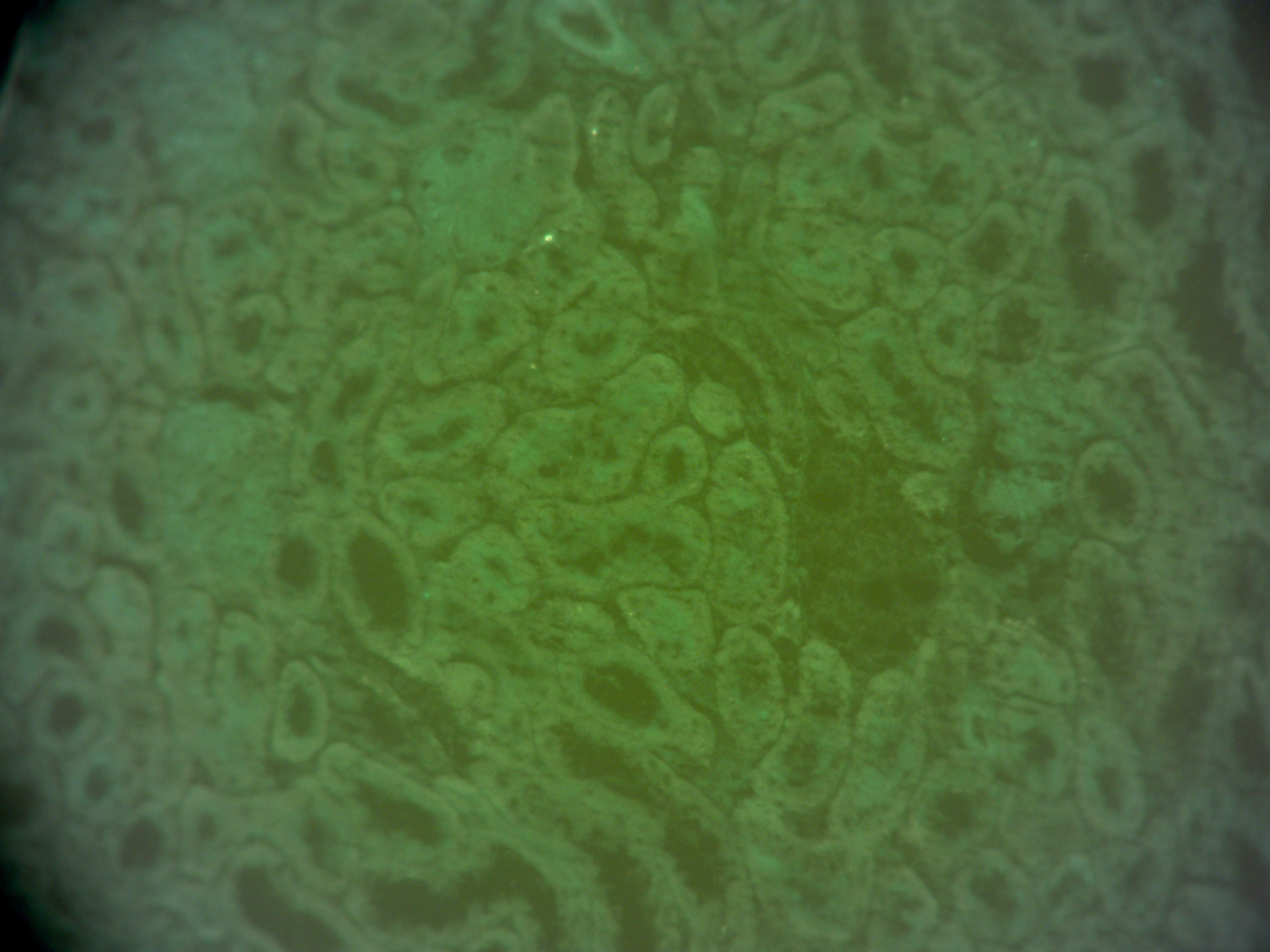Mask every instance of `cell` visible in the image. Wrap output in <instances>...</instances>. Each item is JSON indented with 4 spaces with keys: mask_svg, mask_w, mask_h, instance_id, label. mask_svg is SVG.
Returning <instances> with one entry per match:
<instances>
[{
    "mask_svg": "<svg viewBox=\"0 0 1270 952\" xmlns=\"http://www.w3.org/2000/svg\"><path fill=\"white\" fill-rule=\"evenodd\" d=\"M628 108L613 89H605L593 102L587 133L593 167L606 183L617 182L628 168Z\"/></svg>",
    "mask_w": 1270,
    "mask_h": 952,
    "instance_id": "3",
    "label": "cell"
},
{
    "mask_svg": "<svg viewBox=\"0 0 1270 952\" xmlns=\"http://www.w3.org/2000/svg\"><path fill=\"white\" fill-rule=\"evenodd\" d=\"M39 806V796L30 784H11L2 786L0 812L4 826L17 827L29 823Z\"/></svg>",
    "mask_w": 1270,
    "mask_h": 952,
    "instance_id": "10",
    "label": "cell"
},
{
    "mask_svg": "<svg viewBox=\"0 0 1270 952\" xmlns=\"http://www.w3.org/2000/svg\"><path fill=\"white\" fill-rule=\"evenodd\" d=\"M38 644L46 650L61 655H75L81 646L78 632L70 624L59 619L46 620L37 633Z\"/></svg>",
    "mask_w": 1270,
    "mask_h": 952,
    "instance_id": "13",
    "label": "cell"
},
{
    "mask_svg": "<svg viewBox=\"0 0 1270 952\" xmlns=\"http://www.w3.org/2000/svg\"><path fill=\"white\" fill-rule=\"evenodd\" d=\"M1209 682L1192 670H1184L1173 682L1165 703L1163 724L1172 736H1189L1203 722L1210 703Z\"/></svg>",
    "mask_w": 1270,
    "mask_h": 952,
    "instance_id": "5",
    "label": "cell"
},
{
    "mask_svg": "<svg viewBox=\"0 0 1270 952\" xmlns=\"http://www.w3.org/2000/svg\"><path fill=\"white\" fill-rule=\"evenodd\" d=\"M217 827L211 816H204L200 820L199 833L200 837L210 840L216 834Z\"/></svg>",
    "mask_w": 1270,
    "mask_h": 952,
    "instance_id": "20",
    "label": "cell"
},
{
    "mask_svg": "<svg viewBox=\"0 0 1270 952\" xmlns=\"http://www.w3.org/2000/svg\"><path fill=\"white\" fill-rule=\"evenodd\" d=\"M162 834L149 821H141L124 836L121 848L122 865L128 869L147 868L161 855Z\"/></svg>",
    "mask_w": 1270,
    "mask_h": 952,
    "instance_id": "9",
    "label": "cell"
},
{
    "mask_svg": "<svg viewBox=\"0 0 1270 952\" xmlns=\"http://www.w3.org/2000/svg\"><path fill=\"white\" fill-rule=\"evenodd\" d=\"M1097 788L1110 810L1120 811L1124 799V782L1121 771L1104 765L1095 772Z\"/></svg>",
    "mask_w": 1270,
    "mask_h": 952,
    "instance_id": "15",
    "label": "cell"
},
{
    "mask_svg": "<svg viewBox=\"0 0 1270 952\" xmlns=\"http://www.w3.org/2000/svg\"><path fill=\"white\" fill-rule=\"evenodd\" d=\"M537 22L589 57L623 61L630 45L609 5L592 0H557L538 5Z\"/></svg>",
    "mask_w": 1270,
    "mask_h": 952,
    "instance_id": "2",
    "label": "cell"
},
{
    "mask_svg": "<svg viewBox=\"0 0 1270 952\" xmlns=\"http://www.w3.org/2000/svg\"><path fill=\"white\" fill-rule=\"evenodd\" d=\"M930 829L947 839H957L968 832L976 823L975 803L964 792L941 793L929 810Z\"/></svg>",
    "mask_w": 1270,
    "mask_h": 952,
    "instance_id": "8",
    "label": "cell"
},
{
    "mask_svg": "<svg viewBox=\"0 0 1270 952\" xmlns=\"http://www.w3.org/2000/svg\"><path fill=\"white\" fill-rule=\"evenodd\" d=\"M971 891L994 912L1002 915H1012L1018 907L1009 881L1003 873L989 872L978 874L971 882Z\"/></svg>",
    "mask_w": 1270,
    "mask_h": 952,
    "instance_id": "11",
    "label": "cell"
},
{
    "mask_svg": "<svg viewBox=\"0 0 1270 952\" xmlns=\"http://www.w3.org/2000/svg\"><path fill=\"white\" fill-rule=\"evenodd\" d=\"M85 708L78 697L62 696L55 701L50 712V727L54 733L65 736L74 732L84 720Z\"/></svg>",
    "mask_w": 1270,
    "mask_h": 952,
    "instance_id": "14",
    "label": "cell"
},
{
    "mask_svg": "<svg viewBox=\"0 0 1270 952\" xmlns=\"http://www.w3.org/2000/svg\"><path fill=\"white\" fill-rule=\"evenodd\" d=\"M1230 846L1241 894L1262 913L1268 914L1269 872L1266 861L1242 837H1233Z\"/></svg>",
    "mask_w": 1270,
    "mask_h": 952,
    "instance_id": "6",
    "label": "cell"
},
{
    "mask_svg": "<svg viewBox=\"0 0 1270 952\" xmlns=\"http://www.w3.org/2000/svg\"><path fill=\"white\" fill-rule=\"evenodd\" d=\"M114 505L121 525L128 533H138L143 526L144 503L126 476H117L114 482Z\"/></svg>",
    "mask_w": 1270,
    "mask_h": 952,
    "instance_id": "12",
    "label": "cell"
},
{
    "mask_svg": "<svg viewBox=\"0 0 1270 952\" xmlns=\"http://www.w3.org/2000/svg\"><path fill=\"white\" fill-rule=\"evenodd\" d=\"M261 333V328L257 320H250L244 324L239 330V342L241 347L250 348L258 342Z\"/></svg>",
    "mask_w": 1270,
    "mask_h": 952,
    "instance_id": "19",
    "label": "cell"
},
{
    "mask_svg": "<svg viewBox=\"0 0 1270 952\" xmlns=\"http://www.w3.org/2000/svg\"><path fill=\"white\" fill-rule=\"evenodd\" d=\"M109 777L103 768H95L89 771L86 779V793L91 800H101L107 795L109 790Z\"/></svg>",
    "mask_w": 1270,
    "mask_h": 952,
    "instance_id": "18",
    "label": "cell"
},
{
    "mask_svg": "<svg viewBox=\"0 0 1270 952\" xmlns=\"http://www.w3.org/2000/svg\"><path fill=\"white\" fill-rule=\"evenodd\" d=\"M528 157L541 200L566 199L572 192L576 167L574 112L568 99L554 96L542 103L528 124Z\"/></svg>",
    "mask_w": 1270,
    "mask_h": 952,
    "instance_id": "1",
    "label": "cell"
},
{
    "mask_svg": "<svg viewBox=\"0 0 1270 952\" xmlns=\"http://www.w3.org/2000/svg\"><path fill=\"white\" fill-rule=\"evenodd\" d=\"M678 105V95L669 85L654 88L641 103L632 137L634 156L641 164L661 163L671 153Z\"/></svg>",
    "mask_w": 1270,
    "mask_h": 952,
    "instance_id": "4",
    "label": "cell"
},
{
    "mask_svg": "<svg viewBox=\"0 0 1270 952\" xmlns=\"http://www.w3.org/2000/svg\"><path fill=\"white\" fill-rule=\"evenodd\" d=\"M1232 738L1234 753L1242 768L1255 777H1268V743L1257 710L1249 709L1233 721Z\"/></svg>",
    "mask_w": 1270,
    "mask_h": 952,
    "instance_id": "7",
    "label": "cell"
},
{
    "mask_svg": "<svg viewBox=\"0 0 1270 952\" xmlns=\"http://www.w3.org/2000/svg\"><path fill=\"white\" fill-rule=\"evenodd\" d=\"M1026 757L1033 764L1042 765L1052 761L1058 754V748L1051 738L1041 730H1028L1024 736Z\"/></svg>",
    "mask_w": 1270,
    "mask_h": 952,
    "instance_id": "17",
    "label": "cell"
},
{
    "mask_svg": "<svg viewBox=\"0 0 1270 952\" xmlns=\"http://www.w3.org/2000/svg\"><path fill=\"white\" fill-rule=\"evenodd\" d=\"M693 181L701 183H717L720 181V162L713 150L696 149L688 158L684 168Z\"/></svg>",
    "mask_w": 1270,
    "mask_h": 952,
    "instance_id": "16",
    "label": "cell"
}]
</instances>
